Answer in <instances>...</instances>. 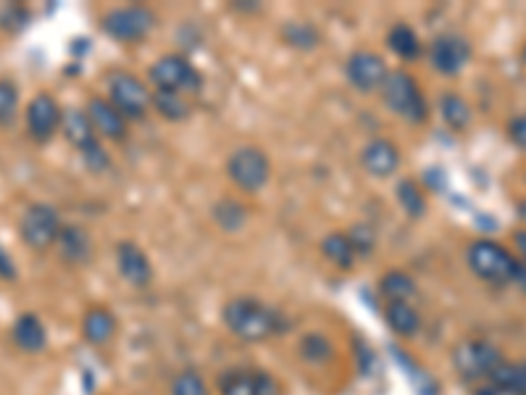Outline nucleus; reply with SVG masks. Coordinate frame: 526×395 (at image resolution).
Masks as SVG:
<instances>
[{
  "label": "nucleus",
  "mask_w": 526,
  "mask_h": 395,
  "mask_svg": "<svg viewBox=\"0 0 526 395\" xmlns=\"http://www.w3.org/2000/svg\"><path fill=\"white\" fill-rule=\"evenodd\" d=\"M379 293H382V298L387 303H413V298L419 295V288H416V280H413L411 274L400 272V269H390V272H384L382 280H379Z\"/></svg>",
  "instance_id": "23"
},
{
  "label": "nucleus",
  "mask_w": 526,
  "mask_h": 395,
  "mask_svg": "<svg viewBox=\"0 0 526 395\" xmlns=\"http://www.w3.org/2000/svg\"><path fill=\"white\" fill-rule=\"evenodd\" d=\"M171 395H208V385L203 374L195 369H185L171 382Z\"/></svg>",
  "instance_id": "34"
},
{
  "label": "nucleus",
  "mask_w": 526,
  "mask_h": 395,
  "mask_svg": "<svg viewBox=\"0 0 526 395\" xmlns=\"http://www.w3.org/2000/svg\"><path fill=\"white\" fill-rule=\"evenodd\" d=\"M513 251H516V259L526 266V227H519V230H513L511 235Z\"/></svg>",
  "instance_id": "40"
},
{
  "label": "nucleus",
  "mask_w": 526,
  "mask_h": 395,
  "mask_svg": "<svg viewBox=\"0 0 526 395\" xmlns=\"http://www.w3.org/2000/svg\"><path fill=\"white\" fill-rule=\"evenodd\" d=\"M11 340L19 351L40 353L48 345V330L37 314H22L11 327Z\"/></svg>",
  "instance_id": "19"
},
{
  "label": "nucleus",
  "mask_w": 526,
  "mask_h": 395,
  "mask_svg": "<svg viewBox=\"0 0 526 395\" xmlns=\"http://www.w3.org/2000/svg\"><path fill=\"white\" fill-rule=\"evenodd\" d=\"M382 98L392 114L408 124H424L429 119L427 95L421 90L419 79L406 69H395L387 74L382 85Z\"/></svg>",
  "instance_id": "3"
},
{
  "label": "nucleus",
  "mask_w": 526,
  "mask_h": 395,
  "mask_svg": "<svg viewBox=\"0 0 526 395\" xmlns=\"http://www.w3.org/2000/svg\"><path fill=\"white\" fill-rule=\"evenodd\" d=\"M221 395H285L282 382L271 372L250 367H235L219 374Z\"/></svg>",
  "instance_id": "10"
},
{
  "label": "nucleus",
  "mask_w": 526,
  "mask_h": 395,
  "mask_svg": "<svg viewBox=\"0 0 526 395\" xmlns=\"http://www.w3.org/2000/svg\"><path fill=\"white\" fill-rule=\"evenodd\" d=\"M221 322L242 343H263L282 332V314L253 295H237L224 303Z\"/></svg>",
  "instance_id": "1"
},
{
  "label": "nucleus",
  "mask_w": 526,
  "mask_h": 395,
  "mask_svg": "<svg viewBox=\"0 0 526 395\" xmlns=\"http://www.w3.org/2000/svg\"><path fill=\"white\" fill-rule=\"evenodd\" d=\"M106 98L127 122H143L153 108V93L127 69H111L106 74Z\"/></svg>",
  "instance_id": "4"
},
{
  "label": "nucleus",
  "mask_w": 526,
  "mask_h": 395,
  "mask_svg": "<svg viewBox=\"0 0 526 395\" xmlns=\"http://www.w3.org/2000/svg\"><path fill=\"white\" fill-rule=\"evenodd\" d=\"M321 253H324V259H327L329 264L342 269V272H350L358 261L356 251H353V245H350L348 240V232H329V235L321 240Z\"/></svg>",
  "instance_id": "22"
},
{
  "label": "nucleus",
  "mask_w": 526,
  "mask_h": 395,
  "mask_svg": "<svg viewBox=\"0 0 526 395\" xmlns=\"http://www.w3.org/2000/svg\"><path fill=\"white\" fill-rule=\"evenodd\" d=\"M116 266H119L121 280L132 288L143 290L153 282V264H150L148 253L132 240H121L116 245Z\"/></svg>",
  "instance_id": "14"
},
{
  "label": "nucleus",
  "mask_w": 526,
  "mask_h": 395,
  "mask_svg": "<svg viewBox=\"0 0 526 395\" xmlns=\"http://www.w3.org/2000/svg\"><path fill=\"white\" fill-rule=\"evenodd\" d=\"M400 164H403V153H400L398 145L392 143V140H387V137H377V140L363 145L361 166L371 177L390 180L392 174L400 169Z\"/></svg>",
  "instance_id": "16"
},
{
  "label": "nucleus",
  "mask_w": 526,
  "mask_h": 395,
  "mask_svg": "<svg viewBox=\"0 0 526 395\" xmlns=\"http://www.w3.org/2000/svg\"><path fill=\"white\" fill-rule=\"evenodd\" d=\"M87 119L93 124L95 135L103 137V140H111V143H124L129 137V122L124 116L116 111L108 98H100V95H93L90 101H87L85 108Z\"/></svg>",
  "instance_id": "15"
},
{
  "label": "nucleus",
  "mask_w": 526,
  "mask_h": 395,
  "mask_svg": "<svg viewBox=\"0 0 526 395\" xmlns=\"http://www.w3.org/2000/svg\"><path fill=\"white\" fill-rule=\"evenodd\" d=\"M64 111L50 93H37L27 106V132L35 143H48L61 130Z\"/></svg>",
  "instance_id": "13"
},
{
  "label": "nucleus",
  "mask_w": 526,
  "mask_h": 395,
  "mask_svg": "<svg viewBox=\"0 0 526 395\" xmlns=\"http://www.w3.org/2000/svg\"><path fill=\"white\" fill-rule=\"evenodd\" d=\"M513 285L526 293V266L524 264H519V272H516V280H513Z\"/></svg>",
  "instance_id": "42"
},
{
  "label": "nucleus",
  "mask_w": 526,
  "mask_h": 395,
  "mask_svg": "<svg viewBox=\"0 0 526 395\" xmlns=\"http://www.w3.org/2000/svg\"><path fill=\"white\" fill-rule=\"evenodd\" d=\"M211 214H214V222L219 224L221 230L229 232V235L240 232L245 227V222H248V209L240 201H235V198H221V201H216Z\"/></svg>",
  "instance_id": "27"
},
{
  "label": "nucleus",
  "mask_w": 526,
  "mask_h": 395,
  "mask_svg": "<svg viewBox=\"0 0 526 395\" xmlns=\"http://www.w3.org/2000/svg\"><path fill=\"white\" fill-rule=\"evenodd\" d=\"M0 280L14 282L16 280V264L14 259L8 256V251L0 245Z\"/></svg>",
  "instance_id": "39"
},
{
  "label": "nucleus",
  "mask_w": 526,
  "mask_h": 395,
  "mask_svg": "<svg viewBox=\"0 0 526 395\" xmlns=\"http://www.w3.org/2000/svg\"><path fill=\"white\" fill-rule=\"evenodd\" d=\"M395 198H398L400 209L406 211L411 219H421V216L427 214V195L419 187V182L403 180L395 187Z\"/></svg>",
  "instance_id": "30"
},
{
  "label": "nucleus",
  "mask_w": 526,
  "mask_h": 395,
  "mask_svg": "<svg viewBox=\"0 0 526 395\" xmlns=\"http://www.w3.org/2000/svg\"><path fill=\"white\" fill-rule=\"evenodd\" d=\"M437 108H440L442 122L448 124L450 130H455V132L469 130L471 116H474V114H471L469 101H466L463 95H458V93H442V95H440V103H437Z\"/></svg>",
  "instance_id": "24"
},
{
  "label": "nucleus",
  "mask_w": 526,
  "mask_h": 395,
  "mask_svg": "<svg viewBox=\"0 0 526 395\" xmlns=\"http://www.w3.org/2000/svg\"><path fill=\"white\" fill-rule=\"evenodd\" d=\"M282 37L290 48H298V51H313L319 45L321 35L319 29L313 27L311 22H290L282 29Z\"/></svg>",
  "instance_id": "32"
},
{
  "label": "nucleus",
  "mask_w": 526,
  "mask_h": 395,
  "mask_svg": "<svg viewBox=\"0 0 526 395\" xmlns=\"http://www.w3.org/2000/svg\"><path fill=\"white\" fill-rule=\"evenodd\" d=\"M384 324H387L398 338H416L421 330V314L413 303L392 301L384 306Z\"/></svg>",
  "instance_id": "20"
},
{
  "label": "nucleus",
  "mask_w": 526,
  "mask_h": 395,
  "mask_svg": "<svg viewBox=\"0 0 526 395\" xmlns=\"http://www.w3.org/2000/svg\"><path fill=\"white\" fill-rule=\"evenodd\" d=\"M150 85L156 90H166V93L179 95H195L203 90V74L192 66V61L182 53H166L150 66Z\"/></svg>",
  "instance_id": "7"
},
{
  "label": "nucleus",
  "mask_w": 526,
  "mask_h": 395,
  "mask_svg": "<svg viewBox=\"0 0 526 395\" xmlns=\"http://www.w3.org/2000/svg\"><path fill=\"white\" fill-rule=\"evenodd\" d=\"M505 361L498 345L487 340H461L453 348V367L458 377L466 382H487L495 374V369Z\"/></svg>",
  "instance_id": "6"
},
{
  "label": "nucleus",
  "mask_w": 526,
  "mask_h": 395,
  "mask_svg": "<svg viewBox=\"0 0 526 395\" xmlns=\"http://www.w3.org/2000/svg\"><path fill=\"white\" fill-rule=\"evenodd\" d=\"M82 158H85V164H87V169H90V172H103V169H108V166H111V156H108L103 145H95L93 151H87Z\"/></svg>",
  "instance_id": "38"
},
{
  "label": "nucleus",
  "mask_w": 526,
  "mask_h": 395,
  "mask_svg": "<svg viewBox=\"0 0 526 395\" xmlns=\"http://www.w3.org/2000/svg\"><path fill=\"white\" fill-rule=\"evenodd\" d=\"M474 395H511V393H505L503 388H498V385H492V382H482V385H477Z\"/></svg>",
  "instance_id": "41"
},
{
  "label": "nucleus",
  "mask_w": 526,
  "mask_h": 395,
  "mask_svg": "<svg viewBox=\"0 0 526 395\" xmlns=\"http://www.w3.org/2000/svg\"><path fill=\"white\" fill-rule=\"evenodd\" d=\"M390 69H387V61H384L379 53L366 51V48H358L348 56L345 61V77L358 93H377L382 90L384 79H387Z\"/></svg>",
  "instance_id": "12"
},
{
  "label": "nucleus",
  "mask_w": 526,
  "mask_h": 395,
  "mask_svg": "<svg viewBox=\"0 0 526 395\" xmlns=\"http://www.w3.org/2000/svg\"><path fill=\"white\" fill-rule=\"evenodd\" d=\"M519 211H521V219H524V222H526V201L519 203Z\"/></svg>",
  "instance_id": "43"
},
{
  "label": "nucleus",
  "mask_w": 526,
  "mask_h": 395,
  "mask_svg": "<svg viewBox=\"0 0 526 395\" xmlns=\"http://www.w3.org/2000/svg\"><path fill=\"white\" fill-rule=\"evenodd\" d=\"M153 111H156L158 116H164L166 122H185L192 114V108L185 95L166 93V90H156V93H153Z\"/></svg>",
  "instance_id": "28"
},
{
  "label": "nucleus",
  "mask_w": 526,
  "mask_h": 395,
  "mask_svg": "<svg viewBox=\"0 0 526 395\" xmlns=\"http://www.w3.org/2000/svg\"><path fill=\"white\" fill-rule=\"evenodd\" d=\"M487 382L503 388L505 393L526 395V359L516 361V364H513V361H503Z\"/></svg>",
  "instance_id": "26"
},
{
  "label": "nucleus",
  "mask_w": 526,
  "mask_h": 395,
  "mask_svg": "<svg viewBox=\"0 0 526 395\" xmlns=\"http://www.w3.org/2000/svg\"><path fill=\"white\" fill-rule=\"evenodd\" d=\"M392 356L398 359V367L406 372V377L411 380L413 390L419 395H440V385H437V380H434L432 374H427L424 369L416 364L413 359H408L406 353L400 351V348H392Z\"/></svg>",
  "instance_id": "29"
},
{
  "label": "nucleus",
  "mask_w": 526,
  "mask_h": 395,
  "mask_svg": "<svg viewBox=\"0 0 526 395\" xmlns=\"http://www.w3.org/2000/svg\"><path fill=\"white\" fill-rule=\"evenodd\" d=\"M19 108V87L11 79H0V124L14 122Z\"/></svg>",
  "instance_id": "35"
},
{
  "label": "nucleus",
  "mask_w": 526,
  "mask_h": 395,
  "mask_svg": "<svg viewBox=\"0 0 526 395\" xmlns=\"http://www.w3.org/2000/svg\"><path fill=\"white\" fill-rule=\"evenodd\" d=\"M471 61V45L466 37L445 32L437 35L429 45V64L442 77H458V74L469 66Z\"/></svg>",
  "instance_id": "11"
},
{
  "label": "nucleus",
  "mask_w": 526,
  "mask_h": 395,
  "mask_svg": "<svg viewBox=\"0 0 526 395\" xmlns=\"http://www.w3.org/2000/svg\"><path fill=\"white\" fill-rule=\"evenodd\" d=\"M158 14L143 3H132V6L111 8L100 16V29L106 32L111 40L124 45L143 43L145 37L156 29Z\"/></svg>",
  "instance_id": "5"
},
{
  "label": "nucleus",
  "mask_w": 526,
  "mask_h": 395,
  "mask_svg": "<svg viewBox=\"0 0 526 395\" xmlns=\"http://www.w3.org/2000/svg\"><path fill=\"white\" fill-rule=\"evenodd\" d=\"M521 58H524V64H526V45H524V51H521Z\"/></svg>",
  "instance_id": "44"
},
{
  "label": "nucleus",
  "mask_w": 526,
  "mask_h": 395,
  "mask_svg": "<svg viewBox=\"0 0 526 395\" xmlns=\"http://www.w3.org/2000/svg\"><path fill=\"white\" fill-rule=\"evenodd\" d=\"M505 130H508V137H511V143L516 145L519 151L526 153V114L513 116Z\"/></svg>",
  "instance_id": "37"
},
{
  "label": "nucleus",
  "mask_w": 526,
  "mask_h": 395,
  "mask_svg": "<svg viewBox=\"0 0 526 395\" xmlns=\"http://www.w3.org/2000/svg\"><path fill=\"white\" fill-rule=\"evenodd\" d=\"M61 227V214L50 203H32L19 219L22 243L32 251H48L50 245H56Z\"/></svg>",
  "instance_id": "9"
},
{
  "label": "nucleus",
  "mask_w": 526,
  "mask_h": 395,
  "mask_svg": "<svg viewBox=\"0 0 526 395\" xmlns=\"http://www.w3.org/2000/svg\"><path fill=\"white\" fill-rule=\"evenodd\" d=\"M466 264L474 272V277H479L482 282L495 285V288H505L516 280L521 261L498 240L479 237V240H471L466 245Z\"/></svg>",
  "instance_id": "2"
},
{
  "label": "nucleus",
  "mask_w": 526,
  "mask_h": 395,
  "mask_svg": "<svg viewBox=\"0 0 526 395\" xmlns=\"http://www.w3.org/2000/svg\"><path fill=\"white\" fill-rule=\"evenodd\" d=\"M227 177L242 193H258L271 180L269 156L256 145H242L227 158Z\"/></svg>",
  "instance_id": "8"
},
{
  "label": "nucleus",
  "mask_w": 526,
  "mask_h": 395,
  "mask_svg": "<svg viewBox=\"0 0 526 395\" xmlns=\"http://www.w3.org/2000/svg\"><path fill=\"white\" fill-rule=\"evenodd\" d=\"M82 335L90 345H106L116 335V316L106 306H95L82 319Z\"/></svg>",
  "instance_id": "21"
},
{
  "label": "nucleus",
  "mask_w": 526,
  "mask_h": 395,
  "mask_svg": "<svg viewBox=\"0 0 526 395\" xmlns=\"http://www.w3.org/2000/svg\"><path fill=\"white\" fill-rule=\"evenodd\" d=\"M387 45H390V51L395 53L400 61H416V58L421 56V51H424L416 29L403 22L395 24V27L387 32Z\"/></svg>",
  "instance_id": "25"
},
{
  "label": "nucleus",
  "mask_w": 526,
  "mask_h": 395,
  "mask_svg": "<svg viewBox=\"0 0 526 395\" xmlns=\"http://www.w3.org/2000/svg\"><path fill=\"white\" fill-rule=\"evenodd\" d=\"M61 132L69 143L74 145L79 151V156H85L87 151H93L98 143V135H95L93 124L87 119L85 111H79V108H69L64 111V119H61Z\"/></svg>",
  "instance_id": "18"
},
{
  "label": "nucleus",
  "mask_w": 526,
  "mask_h": 395,
  "mask_svg": "<svg viewBox=\"0 0 526 395\" xmlns=\"http://www.w3.org/2000/svg\"><path fill=\"white\" fill-rule=\"evenodd\" d=\"M300 356L308 364H327L329 359H335V345L327 335H321V332H311L306 338L300 340Z\"/></svg>",
  "instance_id": "31"
},
{
  "label": "nucleus",
  "mask_w": 526,
  "mask_h": 395,
  "mask_svg": "<svg viewBox=\"0 0 526 395\" xmlns=\"http://www.w3.org/2000/svg\"><path fill=\"white\" fill-rule=\"evenodd\" d=\"M56 248L61 261L72 266H82L93 256V237H90V232L85 227H79V224H64L61 232H58Z\"/></svg>",
  "instance_id": "17"
},
{
  "label": "nucleus",
  "mask_w": 526,
  "mask_h": 395,
  "mask_svg": "<svg viewBox=\"0 0 526 395\" xmlns=\"http://www.w3.org/2000/svg\"><path fill=\"white\" fill-rule=\"evenodd\" d=\"M348 240L350 245H353V251H356L358 259H369L371 253H374V248H377V232H374V227L366 222L353 224L348 230Z\"/></svg>",
  "instance_id": "33"
},
{
  "label": "nucleus",
  "mask_w": 526,
  "mask_h": 395,
  "mask_svg": "<svg viewBox=\"0 0 526 395\" xmlns=\"http://www.w3.org/2000/svg\"><path fill=\"white\" fill-rule=\"evenodd\" d=\"M29 22V14L22 6H6L0 14V27L3 29H22Z\"/></svg>",
  "instance_id": "36"
}]
</instances>
